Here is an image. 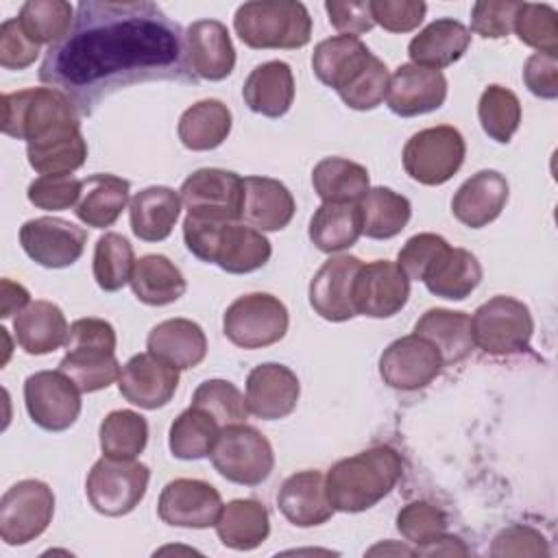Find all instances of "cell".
Instances as JSON below:
<instances>
[{
	"instance_id": "6da1fadb",
	"label": "cell",
	"mask_w": 558,
	"mask_h": 558,
	"mask_svg": "<svg viewBox=\"0 0 558 558\" xmlns=\"http://www.w3.org/2000/svg\"><path fill=\"white\" fill-rule=\"evenodd\" d=\"M39 81L89 116L113 92L146 81L194 83L183 33L155 2L85 0L70 33L48 48Z\"/></svg>"
},
{
	"instance_id": "7a4b0ae2",
	"label": "cell",
	"mask_w": 558,
	"mask_h": 558,
	"mask_svg": "<svg viewBox=\"0 0 558 558\" xmlns=\"http://www.w3.org/2000/svg\"><path fill=\"white\" fill-rule=\"evenodd\" d=\"M401 475V456L392 447L379 445L338 460L325 475V488L333 510L362 512L379 504Z\"/></svg>"
},
{
	"instance_id": "3957f363",
	"label": "cell",
	"mask_w": 558,
	"mask_h": 558,
	"mask_svg": "<svg viewBox=\"0 0 558 558\" xmlns=\"http://www.w3.org/2000/svg\"><path fill=\"white\" fill-rule=\"evenodd\" d=\"M183 240L201 262L216 264L231 275L262 268L272 253L270 242L255 227L194 214L183 220Z\"/></svg>"
},
{
	"instance_id": "277c9868",
	"label": "cell",
	"mask_w": 558,
	"mask_h": 558,
	"mask_svg": "<svg viewBox=\"0 0 558 558\" xmlns=\"http://www.w3.org/2000/svg\"><path fill=\"white\" fill-rule=\"evenodd\" d=\"M81 392H96L111 386L120 377L116 360V329L102 318H78L70 325L65 355L59 362Z\"/></svg>"
},
{
	"instance_id": "5b68a950",
	"label": "cell",
	"mask_w": 558,
	"mask_h": 558,
	"mask_svg": "<svg viewBox=\"0 0 558 558\" xmlns=\"http://www.w3.org/2000/svg\"><path fill=\"white\" fill-rule=\"evenodd\" d=\"M233 28L248 48L292 50L310 41L312 17L296 0H255L238 7Z\"/></svg>"
},
{
	"instance_id": "8992f818",
	"label": "cell",
	"mask_w": 558,
	"mask_h": 558,
	"mask_svg": "<svg viewBox=\"0 0 558 558\" xmlns=\"http://www.w3.org/2000/svg\"><path fill=\"white\" fill-rule=\"evenodd\" d=\"M78 124L76 107L52 87H28L2 96V133L26 144Z\"/></svg>"
},
{
	"instance_id": "52a82bcc",
	"label": "cell",
	"mask_w": 558,
	"mask_h": 558,
	"mask_svg": "<svg viewBox=\"0 0 558 558\" xmlns=\"http://www.w3.org/2000/svg\"><path fill=\"white\" fill-rule=\"evenodd\" d=\"M209 458L225 480L242 486L262 484L275 466V453L268 438L244 423L222 427Z\"/></svg>"
},
{
	"instance_id": "ba28073f",
	"label": "cell",
	"mask_w": 558,
	"mask_h": 558,
	"mask_svg": "<svg viewBox=\"0 0 558 558\" xmlns=\"http://www.w3.org/2000/svg\"><path fill=\"white\" fill-rule=\"evenodd\" d=\"M473 342L488 355H512L530 347L534 320L527 305L512 296H493L471 318Z\"/></svg>"
},
{
	"instance_id": "9c48e42d",
	"label": "cell",
	"mask_w": 558,
	"mask_h": 558,
	"mask_svg": "<svg viewBox=\"0 0 558 558\" xmlns=\"http://www.w3.org/2000/svg\"><path fill=\"white\" fill-rule=\"evenodd\" d=\"M150 471L146 464L102 456L89 471L85 493L92 508L105 517L129 514L146 495Z\"/></svg>"
},
{
	"instance_id": "30bf717a",
	"label": "cell",
	"mask_w": 558,
	"mask_h": 558,
	"mask_svg": "<svg viewBox=\"0 0 558 558\" xmlns=\"http://www.w3.org/2000/svg\"><path fill=\"white\" fill-rule=\"evenodd\" d=\"M286 305L268 294L253 292L238 296L225 312V336L240 349H264L279 342L288 331Z\"/></svg>"
},
{
	"instance_id": "8fae6325",
	"label": "cell",
	"mask_w": 558,
	"mask_h": 558,
	"mask_svg": "<svg viewBox=\"0 0 558 558\" xmlns=\"http://www.w3.org/2000/svg\"><path fill=\"white\" fill-rule=\"evenodd\" d=\"M464 153L466 144L458 129L449 124L429 126L408 140L403 148V168L423 185H442L460 170Z\"/></svg>"
},
{
	"instance_id": "7c38bea8",
	"label": "cell",
	"mask_w": 558,
	"mask_h": 558,
	"mask_svg": "<svg viewBox=\"0 0 558 558\" xmlns=\"http://www.w3.org/2000/svg\"><path fill=\"white\" fill-rule=\"evenodd\" d=\"M52 514V488L41 480H22L0 499V536L7 545H26L46 532Z\"/></svg>"
},
{
	"instance_id": "4fadbf2b",
	"label": "cell",
	"mask_w": 558,
	"mask_h": 558,
	"mask_svg": "<svg viewBox=\"0 0 558 558\" xmlns=\"http://www.w3.org/2000/svg\"><path fill=\"white\" fill-rule=\"evenodd\" d=\"M24 403L35 425L63 432L81 414V390L61 371H39L24 381Z\"/></svg>"
},
{
	"instance_id": "5bb4252c",
	"label": "cell",
	"mask_w": 558,
	"mask_h": 558,
	"mask_svg": "<svg viewBox=\"0 0 558 558\" xmlns=\"http://www.w3.org/2000/svg\"><path fill=\"white\" fill-rule=\"evenodd\" d=\"M179 196L187 214L238 222L242 216L244 179L231 170L201 168L183 181Z\"/></svg>"
},
{
	"instance_id": "9a60e30c",
	"label": "cell",
	"mask_w": 558,
	"mask_h": 558,
	"mask_svg": "<svg viewBox=\"0 0 558 558\" xmlns=\"http://www.w3.org/2000/svg\"><path fill=\"white\" fill-rule=\"evenodd\" d=\"M20 244L35 264L44 268H65L83 255L87 231L70 220L44 216L22 225Z\"/></svg>"
},
{
	"instance_id": "2e32d148",
	"label": "cell",
	"mask_w": 558,
	"mask_h": 558,
	"mask_svg": "<svg viewBox=\"0 0 558 558\" xmlns=\"http://www.w3.org/2000/svg\"><path fill=\"white\" fill-rule=\"evenodd\" d=\"M442 366L438 349L418 333L390 342L379 357V375L384 384L397 390L425 388L438 377Z\"/></svg>"
},
{
	"instance_id": "e0dca14e",
	"label": "cell",
	"mask_w": 558,
	"mask_h": 558,
	"mask_svg": "<svg viewBox=\"0 0 558 558\" xmlns=\"http://www.w3.org/2000/svg\"><path fill=\"white\" fill-rule=\"evenodd\" d=\"M410 299V279L388 259L362 264L353 283L355 314L371 318H390Z\"/></svg>"
},
{
	"instance_id": "ac0fdd59",
	"label": "cell",
	"mask_w": 558,
	"mask_h": 558,
	"mask_svg": "<svg viewBox=\"0 0 558 558\" xmlns=\"http://www.w3.org/2000/svg\"><path fill=\"white\" fill-rule=\"evenodd\" d=\"M222 510L220 493L203 480H172L163 486L157 504L159 519L174 527H211Z\"/></svg>"
},
{
	"instance_id": "d6986e66",
	"label": "cell",
	"mask_w": 558,
	"mask_h": 558,
	"mask_svg": "<svg viewBox=\"0 0 558 558\" xmlns=\"http://www.w3.org/2000/svg\"><path fill=\"white\" fill-rule=\"evenodd\" d=\"M179 368L150 351L133 355L120 371V395L144 410L163 408L177 392Z\"/></svg>"
},
{
	"instance_id": "ffe728a7",
	"label": "cell",
	"mask_w": 558,
	"mask_h": 558,
	"mask_svg": "<svg viewBox=\"0 0 558 558\" xmlns=\"http://www.w3.org/2000/svg\"><path fill=\"white\" fill-rule=\"evenodd\" d=\"M362 268V262L353 255L329 257L310 281L312 310L331 323L349 320L355 314L353 283Z\"/></svg>"
},
{
	"instance_id": "44dd1931",
	"label": "cell",
	"mask_w": 558,
	"mask_h": 558,
	"mask_svg": "<svg viewBox=\"0 0 558 558\" xmlns=\"http://www.w3.org/2000/svg\"><path fill=\"white\" fill-rule=\"evenodd\" d=\"M447 98V78L440 70L403 63L388 83L386 102L401 118L423 116L442 107Z\"/></svg>"
},
{
	"instance_id": "7402d4cb",
	"label": "cell",
	"mask_w": 558,
	"mask_h": 558,
	"mask_svg": "<svg viewBox=\"0 0 558 558\" xmlns=\"http://www.w3.org/2000/svg\"><path fill=\"white\" fill-rule=\"evenodd\" d=\"M185 61L194 78L222 81L233 72L235 48L227 26L218 20L192 22L183 35Z\"/></svg>"
},
{
	"instance_id": "603a6c76",
	"label": "cell",
	"mask_w": 558,
	"mask_h": 558,
	"mask_svg": "<svg viewBox=\"0 0 558 558\" xmlns=\"http://www.w3.org/2000/svg\"><path fill=\"white\" fill-rule=\"evenodd\" d=\"M299 395V377L283 364H259L246 377V408L257 418L277 421L292 414Z\"/></svg>"
},
{
	"instance_id": "cb8c5ba5",
	"label": "cell",
	"mask_w": 558,
	"mask_h": 558,
	"mask_svg": "<svg viewBox=\"0 0 558 558\" xmlns=\"http://www.w3.org/2000/svg\"><path fill=\"white\" fill-rule=\"evenodd\" d=\"M508 192L510 187L501 172L480 170L458 187L451 211L464 227L482 229L504 211Z\"/></svg>"
},
{
	"instance_id": "d4e9b609",
	"label": "cell",
	"mask_w": 558,
	"mask_h": 558,
	"mask_svg": "<svg viewBox=\"0 0 558 558\" xmlns=\"http://www.w3.org/2000/svg\"><path fill=\"white\" fill-rule=\"evenodd\" d=\"M277 506L281 514L299 527L320 525L333 514L320 471H299L290 475L279 488Z\"/></svg>"
},
{
	"instance_id": "484cf974",
	"label": "cell",
	"mask_w": 558,
	"mask_h": 558,
	"mask_svg": "<svg viewBox=\"0 0 558 558\" xmlns=\"http://www.w3.org/2000/svg\"><path fill=\"white\" fill-rule=\"evenodd\" d=\"M292 192L270 177H244L242 220L257 231H279L294 216Z\"/></svg>"
},
{
	"instance_id": "4316f807",
	"label": "cell",
	"mask_w": 558,
	"mask_h": 558,
	"mask_svg": "<svg viewBox=\"0 0 558 558\" xmlns=\"http://www.w3.org/2000/svg\"><path fill=\"white\" fill-rule=\"evenodd\" d=\"M469 44L471 31L462 22L453 17H440L412 37L408 44V54L414 65L440 70L458 61L466 52Z\"/></svg>"
},
{
	"instance_id": "83f0119b",
	"label": "cell",
	"mask_w": 558,
	"mask_h": 558,
	"mask_svg": "<svg viewBox=\"0 0 558 558\" xmlns=\"http://www.w3.org/2000/svg\"><path fill=\"white\" fill-rule=\"evenodd\" d=\"M242 98L251 111L266 118H281L294 100V76L286 61H266L244 81Z\"/></svg>"
},
{
	"instance_id": "f1b7e54d",
	"label": "cell",
	"mask_w": 558,
	"mask_h": 558,
	"mask_svg": "<svg viewBox=\"0 0 558 558\" xmlns=\"http://www.w3.org/2000/svg\"><path fill=\"white\" fill-rule=\"evenodd\" d=\"M181 216V196L172 187L153 185L137 192L129 205L133 233L144 242L166 240Z\"/></svg>"
},
{
	"instance_id": "f546056e",
	"label": "cell",
	"mask_w": 558,
	"mask_h": 558,
	"mask_svg": "<svg viewBox=\"0 0 558 558\" xmlns=\"http://www.w3.org/2000/svg\"><path fill=\"white\" fill-rule=\"evenodd\" d=\"M421 281L436 296L462 301L480 286L482 266L466 248H453L447 244L429 264Z\"/></svg>"
},
{
	"instance_id": "4dcf8cb0",
	"label": "cell",
	"mask_w": 558,
	"mask_h": 558,
	"mask_svg": "<svg viewBox=\"0 0 558 558\" xmlns=\"http://www.w3.org/2000/svg\"><path fill=\"white\" fill-rule=\"evenodd\" d=\"M17 344L31 355H46L65 344L70 327L59 305L50 301L28 303L13 320Z\"/></svg>"
},
{
	"instance_id": "1f68e13d",
	"label": "cell",
	"mask_w": 558,
	"mask_h": 558,
	"mask_svg": "<svg viewBox=\"0 0 558 558\" xmlns=\"http://www.w3.org/2000/svg\"><path fill=\"white\" fill-rule=\"evenodd\" d=\"M146 347L153 355L181 368L198 366L207 355V338L201 325L187 318H168L155 325Z\"/></svg>"
},
{
	"instance_id": "d6a6232c",
	"label": "cell",
	"mask_w": 558,
	"mask_h": 558,
	"mask_svg": "<svg viewBox=\"0 0 558 558\" xmlns=\"http://www.w3.org/2000/svg\"><path fill=\"white\" fill-rule=\"evenodd\" d=\"M214 527L225 547L251 551L268 538L270 519L264 504L255 499H233L222 506Z\"/></svg>"
},
{
	"instance_id": "836d02e7",
	"label": "cell",
	"mask_w": 558,
	"mask_h": 558,
	"mask_svg": "<svg viewBox=\"0 0 558 558\" xmlns=\"http://www.w3.org/2000/svg\"><path fill=\"white\" fill-rule=\"evenodd\" d=\"M414 333L427 338L440 353L442 364H458L473 351L471 316L453 310H427L414 325Z\"/></svg>"
},
{
	"instance_id": "e575fe53",
	"label": "cell",
	"mask_w": 558,
	"mask_h": 558,
	"mask_svg": "<svg viewBox=\"0 0 558 558\" xmlns=\"http://www.w3.org/2000/svg\"><path fill=\"white\" fill-rule=\"evenodd\" d=\"M129 181L116 174H92L83 179L74 214L94 229L111 227L129 203Z\"/></svg>"
},
{
	"instance_id": "d590c367",
	"label": "cell",
	"mask_w": 558,
	"mask_h": 558,
	"mask_svg": "<svg viewBox=\"0 0 558 558\" xmlns=\"http://www.w3.org/2000/svg\"><path fill=\"white\" fill-rule=\"evenodd\" d=\"M231 131V111L216 98H205L185 109L179 118V140L190 150L218 148Z\"/></svg>"
},
{
	"instance_id": "8d00e7d4",
	"label": "cell",
	"mask_w": 558,
	"mask_h": 558,
	"mask_svg": "<svg viewBox=\"0 0 558 558\" xmlns=\"http://www.w3.org/2000/svg\"><path fill=\"white\" fill-rule=\"evenodd\" d=\"M314 192L323 203H360L371 190L368 170L342 157H325L312 170Z\"/></svg>"
},
{
	"instance_id": "74e56055",
	"label": "cell",
	"mask_w": 558,
	"mask_h": 558,
	"mask_svg": "<svg viewBox=\"0 0 558 558\" xmlns=\"http://www.w3.org/2000/svg\"><path fill=\"white\" fill-rule=\"evenodd\" d=\"M362 235L357 203H323L310 220V240L323 253H338Z\"/></svg>"
},
{
	"instance_id": "f35d334b",
	"label": "cell",
	"mask_w": 558,
	"mask_h": 558,
	"mask_svg": "<svg viewBox=\"0 0 558 558\" xmlns=\"http://www.w3.org/2000/svg\"><path fill=\"white\" fill-rule=\"evenodd\" d=\"M373 52L362 44L360 37L336 35L320 41L312 52V70L316 78L331 87L340 89L344 81L371 57Z\"/></svg>"
},
{
	"instance_id": "ab89813d",
	"label": "cell",
	"mask_w": 558,
	"mask_h": 558,
	"mask_svg": "<svg viewBox=\"0 0 558 558\" xmlns=\"http://www.w3.org/2000/svg\"><path fill=\"white\" fill-rule=\"evenodd\" d=\"M129 283L142 303L157 307L174 303L185 292V279L181 270L163 255H144L135 259Z\"/></svg>"
},
{
	"instance_id": "60d3db41",
	"label": "cell",
	"mask_w": 558,
	"mask_h": 558,
	"mask_svg": "<svg viewBox=\"0 0 558 558\" xmlns=\"http://www.w3.org/2000/svg\"><path fill=\"white\" fill-rule=\"evenodd\" d=\"M26 157L39 174H72L87 159V144L81 124L70 126L41 142L26 144Z\"/></svg>"
},
{
	"instance_id": "b9f144b4",
	"label": "cell",
	"mask_w": 558,
	"mask_h": 558,
	"mask_svg": "<svg viewBox=\"0 0 558 558\" xmlns=\"http://www.w3.org/2000/svg\"><path fill=\"white\" fill-rule=\"evenodd\" d=\"M362 233L373 240H388L401 233L412 216V205L403 194L390 187H373L357 203Z\"/></svg>"
},
{
	"instance_id": "7bdbcfd3",
	"label": "cell",
	"mask_w": 558,
	"mask_h": 558,
	"mask_svg": "<svg viewBox=\"0 0 558 558\" xmlns=\"http://www.w3.org/2000/svg\"><path fill=\"white\" fill-rule=\"evenodd\" d=\"M220 429L222 427L214 416L196 405H190L170 425L168 447L179 460H201L211 453Z\"/></svg>"
},
{
	"instance_id": "ee69618b",
	"label": "cell",
	"mask_w": 558,
	"mask_h": 558,
	"mask_svg": "<svg viewBox=\"0 0 558 558\" xmlns=\"http://www.w3.org/2000/svg\"><path fill=\"white\" fill-rule=\"evenodd\" d=\"M74 15L76 7L65 0H31L22 4L17 20L33 41L50 48L70 33Z\"/></svg>"
},
{
	"instance_id": "f6af8a7d",
	"label": "cell",
	"mask_w": 558,
	"mask_h": 558,
	"mask_svg": "<svg viewBox=\"0 0 558 558\" xmlns=\"http://www.w3.org/2000/svg\"><path fill=\"white\" fill-rule=\"evenodd\" d=\"M98 436L105 456L133 460L148 442V423L133 410H113L102 418Z\"/></svg>"
},
{
	"instance_id": "bcb514c9",
	"label": "cell",
	"mask_w": 558,
	"mask_h": 558,
	"mask_svg": "<svg viewBox=\"0 0 558 558\" xmlns=\"http://www.w3.org/2000/svg\"><path fill=\"white\" fill-rule=\"evenodd\" d=\"M135 255L131 242L120 233H105L94 248V279L100 290L116 292L131 281Z\"/></svg>"
},
{
	"instance_id": "7dc6e473",
	"label": "cell",
	"mask_w": 558,
	"mask_h": 558,
	"mask_svg": "<svg viewBox=\"0 0 558 558\" xmlns=\"http://www.w3.org/2000/svg\"><path fill=\"white\" fill-rule=\"evenodd\" d=\"M477 116L484 133L490 140L508 144L521 122V102L508 87L488 85L480 96Z\"/></svg>"
},
{
	"instance_id": "c3c4849f",
	"label": "cell",
	"mask_w": 558,
	"mask_h": 558,
	"mask_svg": "<svg viewBox=\"0 0 558 558\" xmlns=\"http://www.w3.org/2000/svg\"><path fill=\"white\" fill-rule=\"evenodd\" d=\"M388 83H390V74L386 63L371 54L347 81L344 85L338 89V96L342 98V102L351 109L357 111H368L375 109L377 105H381V100L386 98L388 92Z\"/></svg>"
},
{
	"instance_id": "681fc988",
	"label": "cell",
	"mask_w": 558,
	"mask_h": 558,
	"mask_svg": "<svg viewBox=\"0 0 558 558\" xmlns=\"http://www.w3.org/2000/svg\"><path fill=\"white\" fill-rule=\"evenodd\" d=\"M512 31L523 44L543 54L558 52V13L549 4L521 2Z\"/></svg>"
},
{
	"instance_id": "f907efd6",
	"label": "cell",
	"mask_w": 558,
	"mask_h": 558,
	"mask_svg": "<svg viewBox=\"0 0 558 558\" xmlns=\"http://www.w3.org/2000/svg\"><path fill=\"white\" fill-rule=\"evenodd\" d=\"M192 405L205 410L209 416L218 421L220 427L244 423L248 416L244 395L227 379H207L203 381L194 395Z\"/></svg>"
},
{
	"instance_id": "816d5d0a",
	"label": "cell",
	"mask_w": 558,
	"mask_h": 558,
	"mask_svg": "<svg viewBox=\"0 0 558 558\" xmlns=\"http://www.w3.org/2000/svg\"><path fill=\"white\" fill-rule=\"evenodd\" d=\"M397 530L408 543L416 545V554H421L447 534V519L436 506L412 501L397 514Z\"/></svg>"
},
{
	"instance_id": "f5cc1de1",
	"label": "cell",
	"mask_w": 558,
	"mask_h": 558,
	"mask_svg": "<svg viewBox=\"0 0 558 558\" xmlns=\"http://www.w3.org/2000/svg\"><path fill=\"white\" fill-rule=\"evenodd\" d=\"M83 181L72 174H41L28 185V201L46 211H61L76 207Z\"/></svg>"
},
{
	"instance_id": "db71d44e",
	"label": "cell",
	"mask_w": 558,
	"mask_h": 558,
	"mask_svg": "<svg viewBox=\"0 0 558 558\" xmlns=\"http://www.w3.org/2000/svg\"><path fill=\"white\" fill-rule=\"evenodd\" d=\"M519 4L521 2H510V0L475 2L471 9V31L490 39L508 37L512 31Z\"/></svg>"
},
{
	"instance_id": "11a10c76",
	"label": "cell",
	"mask_w": 558,
	"mask_h": 558,
	"mask_svg": "<svg viewBox=\"0 0 558 558\" xmlns=\"http://www.w3.org/2000/svg\"><path fill=\"white\" fill-rule=\"evenodd\" d=\"M427 4L421 0H371L373 22L390 33H410L425 17Z\"/></svg>"
},
{
	"instance_id": "9f6ffc18",
	"label": "cell",
	"mask_w": 558,
	"mask_h": 558,
	"mask_svg": "<svg viewBox=\"0 0 558 558\" xmlns=\"http://www.w3.org/2000/svg\"><path fill=\"white\" fill-rule=\"evenodd\" d=\"M39 57V44L33 41L17 17L0 26V65L4 70H24Z\"/></svg>"
},
{
	"instance_id": "6f0895ef",
	"label": "cell",
	"mask_w": 558,
	"mask_h": 558,
	"mask_svg": "<svg viewBox=\"0 0 558 558\" xmlns=\"http://www.w3.org/2000/svg\"><path fill=\"white\" fill-rule=\"evenodd\" d=\"M449 242L442 235L436 233H418L412 235L403 248L399 251L397 257V266L405 272L408 279H416L421 281L425 270L429 268V264L438 257V253L447 246Z\"/></svg>"
},
{
	"instance_id": "680465c9",
	"label": "cell",
	"mask_w": 558,
	"mask_h": 558,
	"mask_svg": "<svg viewBox=\"0 0 558 558\" xmlns=\"http://www.w3.org/2000/svg\"><path fill=\"white\" fill-rule=\"evenodd\" d=\"M493 556H547L545 536L527 525H510L501 530L490 547Z\"/></svg>"
},
{
	"instance_id": "91938a15",
	"label": "cell",
	"mask_w": 558,
	"mask_h": 558,
	"mask_svg": "<svg viewBox=\"0 0 558 558\" xmlns=\"http://www.w3.org/2000/svg\"><path fill=\"white\" fill-rule=\"evenodd\" d=\"M325 11L329 15V24L336 31H340V35L360 37L375 26L373 13H371V2L329 0V2H325Z\"/></svg>"
},
{
	"instance_id": "94428289",
	"label": "cell",
	"mask_w": 558,
	"mask_h": 558,
	"mask_svg": "<svg viewBox=\"0 0 558 558\" xmlns=\"http://www.w3.org/2000/svg\"><path fill=\"white\" fill-rule=\"evenodd\" d=\"M523 81L527 89L538 98H556L558 96V59L556 54H532L523 65Z\"/></svg>"
},
{
	"instance_id": "6125c7cd",
	"label": "cell",
	"mask_w": 558,
	"mask_h": 558,
	"mask_svg": "<svg viewBox=\"0 0 558 558\" xmlns=\"http://www.w3.org/2000/svg\"><path fill=\"white\" fill-rule=\"evenodd\" d=\"M31 303V294L24 286L2 279L0 281V316L9 318L11 314H20Z\"/></svg>"
},
{
	"instance_id": "be15d7a7",
	"label": "cell",
	"mask_w": 558,
	"mask_h": 558,
	"mask_svg": "<svg viewBox=\"0 0 558 558\" xmlns=\"http://www.w3.org/2000/svg\"><path fill=\"white\" fill-rule=\"evenodd\" d=\"M421 554H425V556H438V554H460V556H464L466 554V547L460 543V538H456V536H442L440 541H436L434 545H429V547H425Z\"/></svg>"
}]
</instances>
